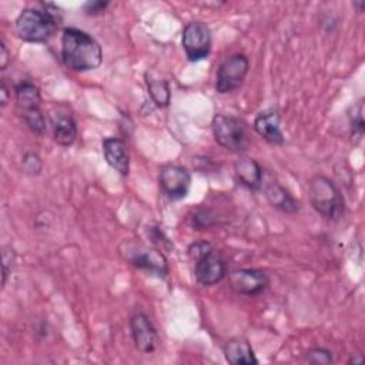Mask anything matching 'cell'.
<instances>
[{
    "label": "cell",
    "instance_id": "cell-1",
    "mask_svg": "<svg viewBox=\"0 0 365 365\" xmlns=\"http://www.w3.org/2000/svg\"><path fill=\"white\" fill-rule=\"evenodd\" d=\"M61 58L66 67L73 71H90L103 61L100 44L88 33L67 27L61 36Z\"/></svg>",
    "mask_w": 365,
    "mask_h": 365
},
{
    "label": "cell",
    "instance_id": "cell-2",
    "mask_svg": "<svg viewBox=\"0 0 365 365\" xmlns=\"http://www.w3.org/2000/svg\"><path fill=\"white\" fill-rule=\"evenodd\" d=\"M43 10L24 9L16 19V34L27 43H46L57 30L61 16L53 4H44Z\"/></svg>",
    "mask_w": 365,
    "mask_h": 365
},
{
    "label": "cell",
    "instance_id": "cell-3",
    "mask_svg": "<svg viewBox=\"0 0 365 365\" xmlns=\"http://www.w3.org/2000/svg\"><path fill=\"white\" fill-rule=\"evenodd\" d=\"M308 200L312 208L328 220H338L344 214V197L338 187L324 175H315L308 182Z\"/></svg>",
    "mask_w": 365,
    "mask_h": 365
},
{
    "label": "cell",
    "instance_id": "cell-4",
    "mask_svg": "<svg viewBox=\"0 0 365 365\" xmlns=\"http://www.w3.org/2000/svg\"><path fill=\"white\" fill-rule=\"evenodd\" d=\"M215 141L231 153H242L250 145L245 123L234 115L215 114L211 123Z\"/></svg>",
    "mask_w": 365,
    "mask_h": 365
},
{
    "label": "cell",
    "instance_id": "cell-5",
    "mask_svg": "<svg viewBox=\"0 0 365 365\" xmlns=\"http://www.w3.org/2000/svg\"><path fill=\"white\" fill-rule=\"evenodd\" d=\"M182 47L190 61L207 58L211 51V31L202 21H190L182 30Z\"/></svg>",
    "mask_w": 365,
    "mask_h": 365
},
{
    "label": "cell",
    "instance_id": "cell-6",
    "mask_svg": "<svg viewBox=\"0 0 365 365\" xmlns=\"http://www.w3.org/2000/svg\"><path fill=\"white\" fill-rule=\"evenodd\" d=\"M250 61L244 54H232L218 68L215 88L218 93L225 94L237 90L247 77Z\"/></svg>",
    "mask_w": 365,
    "mask_h": 365
},
{
    "label": "cell",
    "instance_id": "cell-7",
    "mask_svg": "<svg viewBox=\"0 0 365 365\" xmlns=\"http://www.w3.org/2000/svg\"><path fill=\"white\" fill-rule=\"evenodd\" d=\"M158 181L164 194L170 200H181L190 191L191 175L184 167L170 164L161 168Z\"/></svg>",
    "mask_w": 365,
    "mask_h": 365
},
{
    "label": "cell",
    "instance_id": "cell-8",
    "mask_svg": "<svg viewBox=\"0 0 365 365\" xmlns=\"http://www.w3.org/2000/svg\"><path fill=\"white\" fill-rule=\"evenodd\" d=\"M195 278L201 285H215L227 275V265L221 255L211 248L195 259Z\"/></svg>",
    "mask_w": 365,
    "mask_h": 365
},
{
    "label": "cell",
    "instance_id": "cell-9",
    "mask_svg": "<svg viewBox=\"0 0 365 365\" xmlns=\"http://www.w3.org/2000/svg\"><path fill=\"white\" fill-rule=\"evenodd\" d=\"M230 287L232 291L241 295H258L268 285V277L264 271L255 268H245L232 271L228 275Z\"/></svg>",
    "mask_w": 365,
    "mask_h": 365
},
{
    "label": "cell",
    "instance_id": "cell-10",
    "mask_svg": "<svg viewBox=\"0 0 365 365\" xmlns=\"http://www.w3.org/2000/svg\"><path fill=\"white\" fill-rule=\"evenodd\" d=\"M131 335L135 348L143 354H151L158 346V335L148 317L143 312H137L130 319Z\"/></svg>",
    "mask_w": 365,
    "mask_h": 365
},
{
    "label": "cell",
    "instance_id": "cell-11",
    "mask_svg": "<svg viewBox=\"0 0 365 365\" xmlns=\"http://www.w3.org/2000/svg\"><path fill=\"white\" fill-rule=\"evenodd\" d=\"M128 259L134 267L145 269L147 272L155 274L158 277H165L168 274L167 258L158 248L137 247L133 250Z\"/></svg>",
    "mask_w": 365,
    "mask_h": 365
},
{
    "label": "cell",
    "instance_id": "cell-12",
    "mask_svg": "<svg viewBox=\"0 0 365 365\" xmlns=\"http://www.w3.org/2000/svg\"><path fill=\"white\" fill-rule=\"evenodd\" d=\"M281 115L275 108L261 111L254 120V130L271 144H282L284 134L279 127Z\"/></svg>",
    "mask_w": 365,
    "mask_h": 365
},
{
    "label": "cell",
    "instance_id": "cell-13",
    "mask_svg": "<svg viewBox=\"0 0 365 365\" xmlns=\"http://www.w3.org/2000/svg\"><path fill=\"white\" fill-rule=\"evenodd\" d=\"M103 153L107 164L121 175H127L130 171V155L127 145L123 140L108 137L103 141Z\"/></svg>",
    "mask_w": 365,
    "mask_h": 365
},
{
    "label": "cell",
    "instance_id": "cell-14",
    "mask_svg": "<svg viewBox=\"0 0 365 365\" xmlns=\"http://www.w3.org/2000/svg\"><path fill=\"white\" fill-rule=\"evenodd\" d=\"M224 356L231 365L258 364V359L255 358V354H254L250 342L242 338L230 339L224 345Z\"/></svg>",
    "mask_w": 365,
    "mask_h": 365
},
{
    "label": "cell",
    "instance_id": "cell-15",
    "mask_svg": "<svg viewBox=\"0 0 365 365\" xmlns=\"http://www.w3.org/2000/svg\"><path fill=\"white\" fill-rule=\"evenodd\" d=\"M235 175L238 181L250 190H258L262 185V168L252 158H241L235 163Z\"/></svg>",
    "mask_w": 365,
    "mask_h": 365
},
{
    "label": "cell",
    "instance_id": "cell-16",
    "mask_svg": "<svg viewBox=\"0 0 365 365\" xmlns=\"http://www.w3.org/2000/svg\"><path fill=\"white\" fill-rule=\"evenodd\" d=\"M264 192L269 204L284 212L294 214L299 208L298 201L278 182H268L264 188Z\"/></svg>",
    "mask_w": 365,
    "mask_h": 365
},
{
    "label": "cell",
    "instance_id": "cell-17",
    "mask_svg": "<svg viewBox=\"0 0 365 365\" xmlns=\"http://www.w3.org/2000/svg\"><path fill=\"white\" fill-rule=\"evenodd\" d=\"M145 84L148 88V93L151 96V100L157 107H167L171 100V90L170 84L165 78H163L157 71L150 70L145 71Z\"/></svg>",
    "mask_w": 365,
    "mask_h": 365
},
{
    "label": "cell",
    "instance_id": "cell-18",
    "mask_svg": "<svg viewBox=\"0 0 365 365\" xmlns=\"http://www.w3.org/2000/svg\"><path fill=\"white\" fill-rule=\"evenodd\" d=\"M77 138V124L70 115L58 117L54 121V141L61 147L71 145Z\"/></svg>",
    "mask_w": 365,
    "mask_h": 365
},
{
    "label": "cell",
    "instance_id": "cell-19",
    "mask_svg": "<svg viewBox=\"0 0 365 365\" xmlns=\"http://www.w3.org/2000/svg\"><path fill=\"white\" fill-rule=\"evenodd\" d=\"M16 100L23 110H27V108L38 107L41 101V96L38 88L33 83L23 81L16 87Z\"/></svg>",
    "mask_w": 365,
    "mask_h": 365
},
{
    "label": "cell",
    "instance_id": "cell-20",
    "mask_svg": "<svg viewBox=\"0 0 365 365\" xmlns=\"http://www.w3.org/2000/svg\"><path fill=\"white\" fill-rule=\"evenodd\" d=\"M23 120L33 133L38 135H43L46 133V118L38 107L23 110Z\"/></svg>",
    "mask_w": 365,
    "mask_h": 365
},
{
    "label": "cell",
    "instance_id": "cell-21",
    "mask_svg": "<svg viewBox=\"0 0 365 365\" xmlns=\"http://www.w3.org/2000/svg\"><path fill=\"white\" fill-rule=\"evenodd\" d=\"M305 359L311 364H331L332 355L329 351L322 349V348H312L305 352Z\"/></svg>",
    "mask_w": 365,
    "mask_h": 365
},
{
    "label": "cell",
    "instance_id": "cell-22",
    "mask_svg": "<svg viewBox=\"0 0 365 365\" xmlns=\"http://www.w3.org/2000/svg\"><path fill=\"white\" fill-rule=\"evenodd\" d=\"M23 167H24L26 173H29L31 175H37V174H40L43 164H41L40 157L36 153H27L23 157Z\"/></svg>",
    "mask_w": 365,
    "mask_h": 365
},
{
    "label": "cell",
    "instance_id": "cell-23",
    "mask_svg": "<svg viewBox=\"0 0 365 365\" xmlns=\"http://www.w3.org/2000/svg\"><path fill=\"white\" fill-rule=\"evenodd\" d=\"M351 133L352 135L361 138L364 134V118H362V104L354 108V117H351Z\"/></svg>",
    "mask_w": 365,
    "mask_h": 365
},
{
    "label": "cell",
    "instance_id": "cell-24",
    "mask_svg": "<svg viewBox=\"0 0 365 365\" xmlns=\"http://www.w3.org/2000/svg\"><path fill=\"white\" fill-rule=\"evenodd\" d=\"M150 238H151V242L154 245H157V248L160 251L164 250V248H173V244L168 241V238L158 228H151L150 230Z\"/></svg>",
    "mask_w": 365,
    "mask_h": 365
},
{
    "label": "cell",
    "instance_id": "cell-25",
    "mask_svg": "<svg viewBox=\"0 0 365 365\" xmlns=\"http://www.w3.org/2000/svg\"><path fill=\"white\" fill-rule=\"evenodd\" d=\"M108 4H110L108 1H100V0H97V1H87L83 9H84V11H86L87 14L94 16V14L103 13Z\"/></svg>",
    "mask_w": 365,
    "mask_h": 365
},
{
    "label": "cell",
    "instance_id": "cell-26",
    "mask_svg": "<svg viewBox=\"0 0 365 365\" xmlns=\"http://www.w3.org/2000/svg\"><path fill=\"white\" fill-rule=\"evenodd\" d=\"M13 262H14V252H13V250L10 252L4 251L3 252V285L7 281V275L11 272V268H9V264H13Z\"/></svg>",
    "mask_w": 365,
    "mask_h": 365
},
{
    "label": "cell",
    "instance_id": "cell-27",
    "mask_svg": "<svg viewBox=\"0 0 365 365\" xmlns=\"http://www.w3.org/2000/svg\"><path fill=\"white\" fill-rule=\"evenodd\" d=\"M9 64V50L6 47L4 40L0 41V68L4 70Z\"/></svg>",
    "mask_w": 365,
    "mask_h": 365
},
{
    "label": "cell",
    "instance_id": "cell-28",
    "mask_svg": "<svg viewBox=\"0 0 365 365\" xmlns=\"http://www.w3.org/2000/svg\"><path fill=\"white\" fill-rule=\"evenodd\" d=\"M0 103H1V107H4L9 103V88L4 80L1 81V88H0Z\"/></svg>",
    "mask_w": 365,
    "mask_h": 365
},
{
    "label": "cell",
    "instance_id": "cell-29",
    "mask_svg": "<svg viewBox=\"0 0 365 365\" xmlns=\"http://www.w3.org/2000/svg\"><path fill=\"white\" fill-rule=\"evenodd\" d=\"M362 361V358L361 356H358V358H351V361L349 362H354V364H358V362H361Z\"/></svg>",
    "mask_w": 365,
    "mask_h": 365
}]
</instances>
